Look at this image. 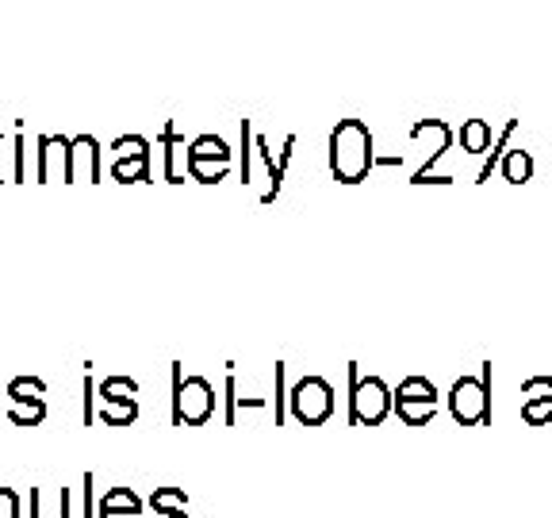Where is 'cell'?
Returning <instances> with one entry per match:
<instances>
[{
	"instance_id": "1",
	"label": "cell",
	"mask_w": 552,
	"mask_h": 518,
	"mask_svg": "<svg viewBox=\"0 0 552 518\" xmlns=\"http://www.w3.org/2000/svg\"><path fill=\"white\" fill-rule=\"evenodd\" d=\"M376 169L372 154V131L365 119H342L330 135V173L338 185H361L368 173Z\"/></svg>"
},
{
	"instance_id": "2",
	"label": "cell",
	"mask_w": 552,
	"mask_h": 518,
	"mask_svg": "<svg viewBox=\"0 0 552 518\" xmlns=\"http://www.w3.org/2000/svg\"><path fill=\"white\" fill-rule=\"evenodd\" d=\"M395 411V392L380 377H361L357 365H349V423L380 426Z\"/></svg>"
},
{
	"instance_id": "3",
	"label": "cell",
	"mask_w": 552,
	"mask_h": 518,
	"mask_svg": "<svg viewBox=\"0 0 552 518\" xmlns=\"http://www.w3.org/2000/svg\"><path fill=\"white\" fill-rule=\"evenodd\" d=\"M215 415V388L207 377H181L173 365V426H204Z\"/></svg>"
},
{
	"instance_id": "4",
	"label": "cell",
	"mask_w": 552,
	"mask_h": 518,
	"mask_svg": "<svg viewBox=\"0 0 552 518\" xmlns=\"http://www.w3.org/2000/svg\"><path fill=\"white\" fill-rule=\"evenodd\" d=\"M491 411V365H483L480 377H457L449 388V415L460 426H480Z\"/></svg>"
},
{
	"instance_id": "5",
	"label": "cell",
	"mask_w": 552,
	"mask_h": 518,
	"mask_svg": "<svg viewBox=\"0 0 552 518\" xmlns=\"http://www.w3.org/2000/svg\"><path fill=\"white\" fill-rule=\"evenodd\" d=\"M288 400H292V415L299 426H322L334 415V388L322 377H303Z\"/></svg>"
},
{
	"instance_id": "6",
	"label": "cell",
	"mask_w": 552,
	"mask_h": 518,
	"mask_svg": "<svg viewBox=\"0 0 552 518\" xmlns=\"http://www.w3.org/2000/svg\"><path fill=\"white\" fill-rule=\"evenodd\" d=\"M77 162L89 165L92 181L100 177V142L92 135H77V139H66L62 142V165H66V185L77 181Z\"/></svg>"
},
{
	"instance_id": "7",
	"label": "cell",
	"mask_w": 552,
	"mask_h": 518,
	"mask_svg": "<svg viewBox=\"0 0 552 518\" xmlns=\"http://www.w3.org/2000/svg\"><path fill=\"white\" fill-rule=\"evenodd\" d=\"M411 139H434V150H430V162L422 165L418 173H430V165H437V158L449 150V142H453V131H449V123L445 119H418L411 127Z\"/></svg>"
},
{
	"instance_id": "8",
	"label": "cell",
	"mask_w": 552,
	"mask_h": 518,
	"mask_svg": "<svg viewBox=\"0 0 552 518\" xmlns=\"http://www.w3.org/2000/svg\"><path fill=\"white\" fill-rule=\"evenodd\" d=\"M161 146H165V181L169 185H181L184 173H188V146H184V139L173 127L161 131Z\"/></svg>"
},
{
	"instance_id": "9",
	"label": "cell",
	"mask_w": 552,
	"mask_h": 518,
	"mask_svg": "<svg viewBox=\"0 0 552 518\" xmlns=\"http://www.w3.org/2000/svg\"><path fill=\"white\" fill-rule=\"evenodd\" d=\"M192 165H230V146L219 135H200L188 142V169Z\"/></svg>"
},
{
	"instance_id": "10",
	"label": "cell",
	"mask_w": 552,
	"mask_h": 518,
	"mask_svg": "<svg viewBox=\"0 0 552 518\" xmlns=\"http://www.w3.org/2000/svg\"><path fill=\"white\" fill-rule=\"evenodd\" d=\"M112 181H119V185L150 181V150H138V154H115Z\"/></svg>"
},
{
	"instance_id": "11",
	"label": "cell",
	"mask_w": 552,
	"mask_h": 518,
	"mask_svg": "<svg viewBox=\"0 0 552 518\" xmlns=\"http://www.w3.org/2000/svg\"><path fill=\"white\" fill-rule=\"evenodd\" d=\"M503 177L510 185H526L529 177H533V154L522 150V146H514V150H506L503 154Z\"/></svg>"
},
{
	"instance_id": "12",
	"label": "cell",
	"mask_w": 552,
	"mask_h": 518,
	"mask_svg": "<svg viewBox=\"0 0 552 518\" xmlns=\"http://www.w3.org/2000/svg\"><path fill=\"white\" fill-rule=\"evenodd\" d=\"M253 150H257V158H261V162H265V169H269V189L261 192V204H273L276 192H280V181H284V165L276 162L273 150H269V142L261 139V135L253 139Z\"/></svg>"
},
{
	"instance_id": "13",
	"label": "cell",
	"mask_w": 552,
	"mask_h": 518,
	"mask_svg": "<svg viewBox=\"0 0 552 518\" xmlns=\"http://www.w3.org/2000/svg\"><path fill=\"white\" fill-rule=\"evenodd\" d=\"M487 146H491V123H487V119H468V123L460 127V150L483 154Z\"/></svg>"
},
{
	"instance_id": "14",
	"label": "cell",
	"mask_w": 552,
	"mask_h": 518,
	"mask_svg": "<svg viewBox=\"0 0 552 518\" xmlns=\"http://www.w3.org/2000/svg\"><path fill=\"white\" fill-rule=\"evenodd\" d=\"M100 511H127V515H142V499H138L131 488H108L104 499H100V507H96V515Z\"/></svg>"
},
{
	"instance_id": "15",
	"label": "cell",
	"mask_w": 552,
	"mask_h": 518,
	"mask_svg": "<svg viewBox=\"0 0 552 518\" xmlns=\"http://www.w3.org/2000/svg\"><path fill=\"white\" fill-rule=\"evenodd\" d=\"M395 415L407 426H426L437 415V403L426 400H395Z\"/></svg>"
},
{
	"instance_id": "16",
	"label": "cell",
	"mask_w": 552,
	"mask_h": 518,
	"mask_svg": "<svg viewBox=\"0 0 552 518\" xmlns=\"http://www.w3.org/2000/svg\"><path fill=\"white\" fill-rule=\"evenodd\" d=\"M395 400H426L437 403V388L430 377H407L399 388H395Z\"/></svg>"
},
{
	"instance_id": "17",
	"label": "cell",
	"mask_w": 552,
	"mask_h": 518,
	"mask_svg": "<svg viewBox=\"0 0 552 518\" xmlns=\"http://www.w3.org/2000/svg\"><path fill=\"white\" fill-rule=\"evenodd\" d=\"M138 396V380L135 377H108L100 384V400L119 403V400H135Z\"/></svg>"
},
{
	"instance_id": "18",
	"label": "cell",
	"mask_w": 552,
	"mask_h": 518,
	"mask_svg": "<svg viewBox=\"0 0 552 518\" xmlns=\"http://www.w3.org/2000/svg\"><path fill=\"white\" fill-rule=\"evenodd\" d=\"M135 419H138V400H119L100 407V423L108 426H131Z\"/></svg>"
},
{
	"instance_id": "19",
	"label": "cell",
	"mask_w": 552,
	"mask_h": 518,
	"mask_svg": "<svg viewBox=\"0 0 552 518\" xmlns=\"http://www.w3.org/2000/svg\"><path fill=\"white\" fill-rule=\"evenodd\" d=\"M8 419L16 426H39L46 419V403L43 400H23L8 407Z\"/></svg>"
},
{
	"instance_id": "20",
	"label": "cell",
	"mask_w": 552,
	"mask_h": 518,
	"mask_svg": "<svg viewBox=\"0 0 552 518\" xmlns=\"http://www.w3.org/2000/svg\"><path fill=\"white\" fill-rule=\"evenodd\" d=\"M46 392V380L43 377H16L8 384V400L23 403V400H43Z\"/></svg>"
},
{
	"instance_id": "21",
	"label": "cell",
	"mask_w": 552,
	"mask_h": 518,
	"mask_svg": "<svg viewBox=\"0 0 552 518\" xmlns=\"http://www.w3.org/2000/svg\"><path fill=\"white\" fill-rule=\"evenodd\" d=\"M150 507L154 511H188V495H184V488H154Z\"/></svg>"
},
{
	"instance_id": "22",
	"label": "cell",
	"mask_w": 552,
	"mask_h": 518,
	"mask_svg": "<svg viewBox=\"0 0 552 518\" xmlns=\"http://www.w3.org/2000/svg\"><path fill=\"white\" fill-rule=\"evenodd\" d=\"M522 396H526V403L552 400V377H529L526 384H522Z\"/></svg>"
},
{
	"instance_id": "23",
	"label": "cell",
	"mask_w": 552,
	"mask_h": 518,
	"mask_svg": "<svg viewBox=\"0 0 552 518\" xmlns=\"http://www.w3.org/2000/svg\"><path fill=\"white\" fill-rule=\"evenodd\" d=\"M522 419H526L529 426H545V423H552V400L522 403Z\"/></svg>"
},
{
	"instance_id": "24",
	"label": "cell",
	"mask_w": 552,
	"mask_h": 518,
	"mask_svg": "<svg viewBox=\"0 0 552 518\" xmlns=\"http://www.w3.org/2000/svg\"><path fill=\"white\" fill-rule=\"evenodd\" d=\"M188 177L200 181V185H219V181L227 177V165H192Z\"/></svg>"
},
{
	"instance_id": "25",
	"label": "cell",
	"mask_w": 552,
	"mask_h": 518,
	"mask_svg": "<svg viewBox=\"0 0 552 518\" xmlns=\"http://www.w3.org/2000/svg\"><path fill=\"white\" fill-rule=\"evenodd\" d=\"M31 507H35V518H69V488L58 492V515H46L43 511V495H39V488L31 492Z\"/></svg>"
},
{
	"instance_id": "26",
	"label": "cell",
	"mask_w": 552,
	"mask_h": 518,
	"mask_svg": "<svg viewBox=\"0 0 552 518\" xmlns=\"http://www.w3.org/2000/svg\"><path fill=\"white\" fill-rule=\"evenodd\" d=\"M0 518H20V495L12 488H0Z\"/></svg>"
},
{
	"instance_id": "27",
	"label": "cell",
	"mask_w": 552,
	"mask_h": 518,
	"mask_svg": "<svg viewBox=\"0 0 552 518\" xmlns=\"http://www.w3.org/2000/svg\"><path fill=\"white\" fill-rule=\"evenodd\" d=\"M112 150L115 154H138V150H150V142L142 139V135H127V139H115Z\"/></svg>"
},
{
	"instance_id": "28",
	"label": "cell",
	"mask_w": 552,
	"mask_h": 518,
	"mask_svg": "<svg viewBox=\"0 0 552 518\" xmlns=\"http://www.w3.org/2000/svg\"><path fill=\"white\" fill-rule=\"evenodd\" d=\"M96 518H142V515H127V511H100Z\"/></svg>"
},
{
	"instance_id": "29",
	"label": "cell",
	"mask_w": 552,
	"mask_h": 518,
	"mask_svg": "<svg viewBox=\"0 0 552 518\" xmlns=\"http://www.w3.org/2000/svg\"><path fill=\"white\" fill-rule=\"evenodd\" d=\"M154 518H188L184 511H154Z\"/></svg>"
},
{
	"instance_id": "30",
	"label": "cell",
	"mask_w": 552,
	"mask_h": 518,
	"mask_svg": "<svg viewBox=\"0 0 552 518\" xmlns=\"http://www.w3.org/2000/svg\"><path fill=\"white\" fill-rule=\"evenodd\" d=\"M85 480H89V503H85V518H92V472L85 476Z\"/></svg>"
},
{
	"instance_id": "31",
	"label": "cell",
	"mask_w": 552,
	"mask_h": 518,
	"mask_svg": "<svg viewBox=\"0 0 552 518\" xmlns=\"http://www.w3.org/2000/svg\"><path fill=\"white\" fill-rule=\"evenodd\" d=\"M0 146H4V135H0ZM0 181H4V177H0Z\"/></svg>"
}]
</instances>
